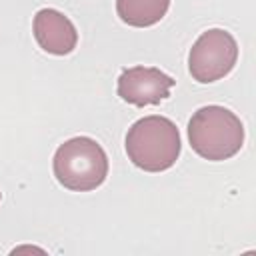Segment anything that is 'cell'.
I'll list each match as a JSON object with an SVG mask.
<instances>
[{"mask_svg": "<svg viewBox=\"0 0 256 256\" xmlns=\"http://www.w3.org/2000/svg\"><path fill=\"white\" fill-rule=\"evenodd\" d=\"M180 132L166 116H144L126 134V154L134 166L146 172H162L176 164L180 156Z\"/></svg>", "mask_w": 256, "mask_h": 256, "instance_id": "cell-1", "label": "cell"}, {"mask_svg": "<svg viewBox=\"0 0 256 256\" xmlns=\"http://www.w3.org/2000/svg\"><path fill=\"white\" fill-rule=\"evenodd\" d=\"M188 140L198 156L212 162L228 160L240 152L244 144V126L232 110L212 104L192 114Z\"/></svg>", "mask_w": 256, "mask_h": 256, "instance_id": "cell-2", "label": "cell"}, {"mask_svg": "<svg viewBox=\"0 0 256 256\" xmlns=\"http://www.w3.org/2000/svg\"><path fill=\"white\" fill-rule=\"evenodd\" d=\"M56 180L74 192L98 188L108 176V156L104 148L88 138L76 136L58 146L52 160Z\"/></svg>", "mask_w": 256, "mask_h": 256, "instance_id": "cell-3", "label": "cell"}, {"mask_svg": "<svg viewBox=\"0 0 256 256\" xmlns=\"http://www.w3.org/2000/svg\"><path fill=\"white\" fill-rule=\"evenodd\" d=\"M238 60L234 36L222 28L206 30L198 36L188 54V70L196 82L208 84L232 72Z\"/></svg>", "mask_w": 256, "mask_h": 256, "instance_id": "cell-4", "label": "cell"}, {"mask_svg": "<svg viewBox=\"0 0 256 256\" xmlns=\"http://www.w3.org/2000/svg\"><path fill=\"white\" fill-rule=\"evenodd\" d=\"M174 80L152 66H132L118 76V96L134 106L160 104L170 96Z\"/></svg>", "mask_w": 256, "mask_h": 256, "instance_id": "cell-5", "label": "cell"}, {"mask_svg": "<svg viewBox=\"0 0 256 256\" xmlns=\"http://www.w3.org/2000/svg\"><path fill=\"white\" fill-rule=\"evenodd\" d=\"M34 38L42 50L56 56L70 54L78 44V32L74 24L54 8H42L36 12Z\"/></svg>", "mask_w": 256, "mask_h": 256, "instance_id": "cell-6", "label": "cell"}, {"mask_svg": "<svg viewBox=\"0 0 256 256\" xmlns=\"http://www.w3.org/2000/svg\"><path fill=\"white\" fill-rule=\"evenodd\" d=\"M170 8V0H116V12L122 22L136 28L154 26Z\"/></svg>", "mask_w": 256, "mask_h": 256, "instance_id": "cell-7", "label": "cell"}, {"mask_svg": "<svg viewBox=\"0 0 256 256\" xmlns=\"http://www.w3.org/2000/svg\"><path fill=\"white\" fill-rule=\"evenodd\" d=\"M0 196H2V194H0Z\"/></svg>", "mask_w": 256, "mask_h": 256, "instance_id": "cell-8", "label": "cell"}]
</instances>
